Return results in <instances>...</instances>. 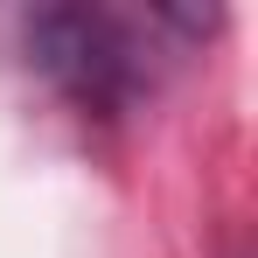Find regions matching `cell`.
Returning a JSON list of instances; mask_svg holds the SVG:
<instances>
[{
	"label": "cell",
	"instance_id": "6da1fadb",
	"mask_svg": "<svg viewBox=\"0 0 258 258\" xmlns=\"http://www.w3.org/2000/svg\"><path fill=\"white\" fill-rule=\"evenodd\" d=\"M28 42H35V63H42L63 91H77L84 105H112V98H126L133 77H140L133 42L119 35V21L84 14V7L42 14V21L28 28Z\"/></svg>",
	"mask_w": 258,
	"mask_h": 258
}]
</instances>
